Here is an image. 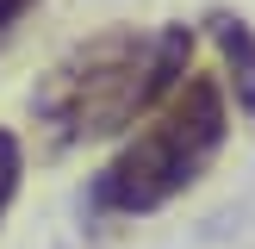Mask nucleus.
I'll use <instances>...</instances> for the list:
<instances>
[{
  "label": "nucleus",
  "mask_w": 255,
  "mask_h": 249,
  "mask_svg": "<svg viewBox=\"0 0 255 249\" xmlns=\"http://www.w3.org/2000/svg\"><path fill=\"white\" fill-rule=\"evenodd\" d=\"M193 69V31L187 25H162V31H137V25H112V31L75 44L56 69L37 81L31 119L50 137V149H75L137 124L156 112Z\"/></svg>",
  "instance_id": "1"
},
{
  "label": "nucleus",
  "mask_w": 255,
  "mask_h": 249,
  "mask_svg": "<svg viewBox=\"0 0 255 249\" xmlns=\"http://www.w3.org/2000/svg\"><path fill=\"white\" fill-rule=\"evenodd\" d=\"M224 131H231V112H224L218 81H206V75L181 81L162 100L156 119L94 174L87 206L112 212V218H143V212L168 206L174 193H187V187L218 162Z\"/></svg>",
  "instance_id": "2"
},
{
  "label": "nucleus",
  "mask_w": 255,
  "mask_h": 249,
  "mask_svg": "<svg viewBox=\"0 0 255 249\" xmlns=\"http://www.w3.org/2000/svg\"><path fill=\"white\" fill-rule=\"evenodd\" d=\"M212 44H218V56H224V75H231V87H237V106L255 119V25L249 19H237V12H212Z\"/></svg>",
  "instance_id": "3"
},
{
  "label": "nucleus",
  "mask_w": 255,
  "mask_h": 249,
  "mask_svg": "<svg viewBox=\"0 0 255 249\" xmlns=\"http://www.w3.org/2000/svg\"><path fill=\"white\" fill-rule=\"evenodd\" d=\"M19 174H25V149H19V137L0 124V218H6V206L19 199Z\"/></svg>",
  "instance_id": "4"
},
{
  "label": "nucleus",
  "mask_w": 255,
  "mask_h": 249,
  "mask_svg": "<svg viewBox=\"0 0 255 249\" xmlns=\"http://www.w3.org/2000/svg\"><path fill=\"white\" fill-rule=\"evenodd\" d=\"M31 6H37V0H0V44H6V37L19 31V19H25Z\"/></svg>",
  "instance_id": "5"
}]
</instances>
